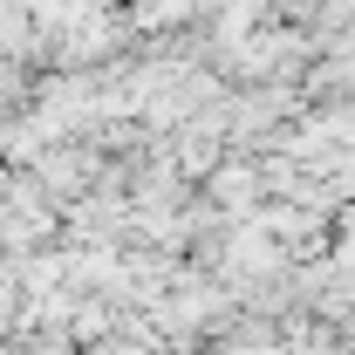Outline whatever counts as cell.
Segmentation results:
<instances>
[{"instance_id":"obj_1","label":"cell","mask_w":355,"mask_h":355,"mask_svg":"<svg viewBox=\"0 0 355 355\" xmlns=\"http://www.w3.org/2000/svg\"><path fill=\"white\" fill-rule=\"evenodd\" d=\"M103 164H110V157H96L89 144H48L42 157L28 164V178L42 184V198L55 205V212H69L76 198H89V191H96V178H103Z\"/></svg>"},{"instance_id":"obj_3","label":"cell","mask_w":355,"mask_h":355,"mask_svg":"<svg viewBox=\"0 0 355 355\" xmlns=\"http://www.w3.org/2000/svg\"><path fill=\"white\" fill-rule=\"evenodd\" d=\"M349 110H355V96H349Z\"/></svg>"},{"instance_id":"obj_2","label":"cell","mask_w":355,"mask_h":355,"mask_svg":"<svg viewBox=\"0 0 355 355\" xmlns=\"http://www.w3.org/2000/svg\"><path fill=\"white\" fill-rule=\"evenodd\" d=\"M335 266H355V225H349V239H335Z\"/></svg>"}]
</instances>
